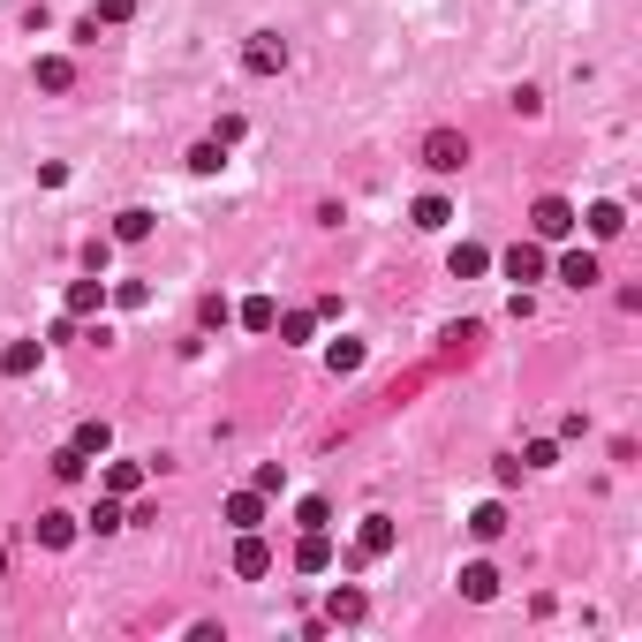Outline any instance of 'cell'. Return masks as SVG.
<instances>
[{
	"label": "cell",
	"instance_id": "1",
	"mask_svg": "<svg viewBox=\"0 0 642 642\" xmlns=\"http://www.w3.org/2000/svg\"><path fill=\"white\" fill-rule=\"evenodd\" d=\"M575 227H582V212L567 197H537V212H529V235H537V242H567Z\"/></svg>",
	"mask_w": 642,
	"mask_h": 642
},
{
	"label": "cell",
	"instance_id": "2",
	"mask_svg": "<svg viewBox=\"0 0 642 642\" xmlns=\"http://www.w3.org/2000/svg\"><path fill=\"white\" fill-rule=\"evenodd\" d=\"M423 167H431V174H461V167H469V136H461V129H431V136H423Z\"/></svg>",
	"mask_w": 642,
	"mask_h": 642
},
{
	"label": "cell",
	"instance_id": "3",
	"mask_svg": "<svg viewBox=\"0 0 642 642\" xmlns=\"http://www.w3.org/2000/svg\"><path fill=\"white\" fill-rule=\"evenodd\" d=\"M393 544H401V522H393V514H363V529H355V559H386Z\"/></svg>",
	"mask_w": 642,
	"mask_h": 642
},
{
	"label": "cell",
	"instance_id": "4",
	"mask_svg": "<svg viewBox=\"0 0 642 642\" xmlns=\"http://www.w3.org/2000/svg\"><path fill=\"white\" fill-rule=\"evenodd\" d=\"M242 68H250V76H280V68H288V38L257 31L250 46H242Z\"/></svg>",
	"mask_w": 642,
	"mask_h": 642
},
{
	"label": "cell",
	"instance_id": "5",
	"mask_svg": "<svg viewBox=\"0 0 642 642\" xmlns=\"http://www.w3.org/2000/svg\"><path fill=\"white\" fill-rule=\"evenodd\" d=\"M235 575H242V582L272 575V544L257 537V529H242V537H235Z\"/></svg>",
	"mask_w": 642,
	"mask_h": 642
},
{
	"label": "cell",
	"instance_id": "6",
	"mask_svg": "<svg viewBox=\"0 0 642 642\" xmlns=\"http://www.w3.org/2000/svg\"><path fill=\"white\" fill-rule=\"evenodd\" d=\"M363 612H371V597L355 590V582H340V590L325 597V620H333V627H355V620H363Z\"/></svg>",
	"mask_w": 642,
	"mask_h": 642
},
{
	"label": "cell",
	"instance_id": "7",
	"mask_svg": "<svg viewBox=\"0 0 642 642\" xmlns=\"http://www.w3.org/2000/svg\"><path fill=\"white\" fill-rule=\"evenodd\" d=\"M559 280H567V288H597V280H605L597 250H567V257H559Z\"/></svg>",
	"mask_w": 642,
	"mask_h": 642
},
{
	"label": "cell",
	"instance_id": "8",
	"mask_svg": "<svg viewBox=\"0 0 642 642\" xmlns=\"http://www.w3.org/2000/svg\"><path fill=\"white\" fill-rule=\"evenodd\" d=\"M295 567H303V575H325V567H333V537H325V529H303V544H295Z\"/></svg>",
	"mask_w": 642,
	"mask_h": 642
},
{
	"label": "cell",
	"instance_id": "9",
	"mask_svg": "<svg viewBox=\"0 0 642 642\" xmlns=\"http://www.w3.org/2000/svg\"><path fill=\"white\" fill-rule=\"evenodd\" d=\"M507 280H544V242H537V235L507 250Z\"/></svg>",
	"mask_w": 642,
	"mask_h": 642
},
{
	"label": "cell",
	"instance_id": "10",
	"mask_svg": "<svg viewBox=\"0 0 642 642\" xmlns=\"http://www.w3.org/2000/svg\"><path fill=\"white\" fill-rule=\"evenodd\" d=\"M461 597H469V605H491V597H499V567H484V559L461 567Z\"/></svg>",
	"mask_w": 642,
	"mask_h": 642
},
{
	"label": "cell",
	"instance_id": "11",
	"mask_svg": "<svg viewBox=\"0 0 642 642\" xmlns=\"http://www.w3.org/2000/svg\"><path fill=\"white\" fill-rule=\"evenodd\" d=\"M38 348H46V340H8V348H0V371H8V378H31L38 371Z\"/></svg>",
	"mask_w": 642,
	"mask_h": 642
},
{
	"label": "cell",
	"instance_id": "12",
	"mask_svg": "<svg viewBox=\"0 0 642 642\" xmlns=\"http://www.w3.org/2000/svg\"><path fill=\"white\" fill-rule=\"evenodd\" d=\"M272 333L288 340V348H303V340L318 333V310H280V318H272Z\"/></svg>",
	"mask_w": 642,
	"mask_h": 642
},
{
	"label": "cell",
	"instance_id": "13",
	"mask_svg": "<svg viewBox=\"0 0 642 642\" xmlns=\"http://www.w3.org/2000/svg\"><path fill=\"white\" fill-rule=\"evenodd\" d=\"M144 461H114V469H106V491H114V499H136V491H144Z\"/></svg>",
	"mask_w": 642,
	"mask_h": 642
},
{
	"label": "cell",
	"instance_id": "14",
	"mask_svg": "<svg viewBox=\"0 0 642 642\" xmlns=\"http://www.w3.org/2000/svg\"><path fill=\"white\" fill-rule=\"evenodd\" d=\"M484 265H491V250H484V242H454V257H446V272H454V280H476Z\"/></svg>",
	"mask_w": 642,
	"mask_h": 642
},
{
	"label": "cell",
	"instance_id": "15",
	"mask_svg": "<svg viewBox=\"0 0 642 642\" xmlns=\"http://www.w3.org/2000/svg\"><path fill=\"white\" fill-rule=\"evenodd\" d=\"M38 544H46V552H68V544H76V522H68V514H38Z\"/></svg>",
	"mask_w": 642,
	"mask_h": 642
},
{
	"label": "cell",
	"instance_id": "16",
	"mask_svg": "<svg viewBox=\"0 0 642 642\" xmlns=\"http://www.w3.org/2000/svg\"><path fill=\"white\" fill-rule=\"evenodd\" d=\"M99 303H106V280H99V272L68 288V318H91V310H99Z\"/></svg>",
	"mask_w": 642,
	"mask_h": 642
},
{
	"label": "cell",
	"instance_id": "17",
	"mask_svg": "<svg viewBox=\"0 0 642 642\" xmlns=\"http://www.w3.org/2000/svg\"><path fill=\"white\" fill-rule=\"evenodd\" d=\"M227 522H235V529H257V522H265V491H235V499H227Z\"/></svg>",
	"mask_w": 642,
	"mask_h": 642
},
{
	"label": "cell",
	"instance_id": "18",
	"mask_svg": "<svg viewBox=\"0 0 642 642\" xmlns=\"http://www.w3.org/2000/svg\"><path fill=\"white\" fill-rule=\"evenodd\" d=\"M582 220H590V235H597V242L627 235V212H620V204H590V212H582Z\"/></svg>",
	"mask_w": 642,
	"mask_h": 642
},
{
	"label": "cell",
	"instance_id": "19",
	"mask_svg": "<svg viewBox=\"0 0 642 642\" xmlns=\"http://www.w3.org/2000/svg\"><path fill=\"white\" fill-rule=\"evenodd\" d=\"M408 220H416L423 235H439V227L454 220V204H446V197H416V212H408Z\"/></svg>",
	"mask_w": 642,
	"mask_h": 642
},
{
	"label": "cell",
	"instance_id": "20",
	"mask_svg": "<svg viewBox=\"0 0 642 642\" xmlns=\"http://www.w3.org/2000/svg\"><path fill=\"white\" fill-rule=\"evenodd\" d=\"M325 371H333V378L363 371V340H333V348H325Z\"/></svg>",
	"mask_w": 642,
	"mask_h": 642
},
{
	"label": "cell",
	"instance_id": "21",
	"mask_svg": "<svg viewBox=\"0 0 642 642\" xmlns=\"http://www.w3.org/2000/svg\"><path fill=\"white\" fill-rule=\"evenodd\" d=\"M68 446H76V454L91 461V454H106V446H114V431H106V423L91 416V423H76V439H68Z\"/></svg>",
	"mask_w": 642,
	"mask_h": 642
},
{
	"label": "cell",
	"instance_id": "22",
	"mask_svg": "<svg viewBox=\"0 0 642 642\" xmlns=\"http://www.w3.org/2000/svg\"><path fill=\"white\" fill-rule=\"evenodd\" d=\"M31 76H38V91H68V84H76V68H68L61 53H46V61H38Z\"/></svg>",
	"mask_w": 642,
	"mask_h": 642
},
{
	"label": "cell",
	"instance_id": "23",
	"mask_svg": "<svg viewBox=\"0 0 642 642\" xmlns=\"http://www.w3.org/2000/svg\"><path fill=\"white\" fill-rule=\"evenodd\" d=\"M499 529H507V507H499V499H484V507L469 514V537H484V544H491Z\"/></svg>",
	"mask_w": 642,
	"mask_h": 642
},
{
	"label": "cell",
	"instance_id": "24",
	"mask_svg": "<svg viewBox=\"0 0 642 642\" xmlns=\"http://www.w3.org/2000/svg\"><path fill=\"white\" fill-rule=\"evenodd\" d=\"M144 235H152V212H144V204H129V212L114 220V242H144Z\"/></svg>",
	"mask_w": 642,
	"mask_h": 642
},
{
	"label": "cell",
	"instance_id": "25",
	"mask_svg": "<svg viewBox=\"0 0 642 642\" xmlns=\"http://www.w3.org/2000/svg\"><path fill=\"white\" fill-rule=\"evenodd\" d=\"M272 318H280L272 295H250V303H242V325H250V333H272Z\"/></svg>",
	"mask_w": 642,
	"mask_h": 642
},
{
	"label": "cell",
	"instance_id": "26",
	"mask_svg": "<svg viewBox=\"0 0 642 642\" xmlns=\"http://www.w3.org/2000/svg\"><path fill=\"white\" fill-rule=\"evenodd\" d=\"M106 303H121V310H144V303H152V288H144V280H121V288H106Z\"/></svg>",
	"mask_w": 642,
	"mask_h": 642
},
{
	"label": "cell",
	"instance_id": "27",
	"mask_svg": "<svg viewBox=\"0 0 642 642\" xmlns=\"http://www.w3.org/2000/svg\"><path fill=\"white\" fill-rule=\"evenodd\" d=\"M91 529H99V537H114V529H121V499H114V491L91 507Z\"/></svg>",
	"mask_w": 642,
	"mask_h": 642
},
{
	"label": "cell",
	"instance_id": "28",
	"mask_svg": "<svg viewBox=\"0 0 642 642\" xmlns=\"http://www.w3.org/2000/svg\"><path fill=\"white\" fill-rule=\"evenodd\" d=\"M189 167H197V174H220V167H227V144H197V152H189Z\"/></svg>",
	"mask_w": 642,
	"mask_h": 642
},
{
	"label": "cell",
	"instance_id": "29",
	"mask_svg": "<svg viewBox=\"0 0 642 642\" xmlns=\"http://www.w3.org/2000/svg\"><path fill=\"white\" fill-rule=\"evenodd\" d=\"M280 484H288V469H280V461H257V476H250V491H265V499H272V491H280Z\"/></svg>",
	"mask_w": 642,
	"mask_h": 642
},
{
	"label": "cell",
	"instance_id": "30",
	"mask_svg": "<svg viewBox=\"0 0 642 642\" xmlns=\"http://www.w3.org/2000/svg\"><path fill=\"white\" fill-rule=\"evenodd\" d=\"M53 476H61V484H76V476H84V454H76V446H61V454H53Z\"/></svg>",
	"mask_w": 642,
	"mask_h": 642
},
{
	"label": "cell",
	"instance_id": "31",
	"mask_svg": "<svg viewBox=\"0 0 642 642\" xmlns=\"http://www.w3.org/2000/svg\"><path fill=\"white\" fill-rule=\"evenodd\" d=\"M295 522H303V529H325V522H333V507H325V499H303V507H295Z\"/></svg>",
	"mask_w": 642,
	"mask_h": 642
},
{
	"label": "cell",
	"instance_id": "32",
	"mask_svg": "<svg viewBox=\"0 0 642 642\" xmlns=\"http://www.w3.org/2000/svg\"><path fill=\"white\" fill-rule=\"evenodd\" d=\"M136 16V0H99V16H91V23H129Z\"/></svg>",
	"mask_w": 642,
	"mask_h": 642
},
{
	"label": "cell",
	"instance_id": "33",
	"mask_svg": "<svg viewBox=\"0 0 642 642\" xmlns=\"http://www.w3.org/2000/svg\"><path fill=\"white\" fill-rule=\"evenodd\" d=\"M552 461H559V446H552V439H537V446L522 454V469H552Z\"/></svg>",
	"mask_w": 642,
	"mask_h": 642
},
{
	"label": "cell",
	"instance_id": "34",
	"mask_svg": "<svg viewBox=\"0 0 642 642\" xmlns=\"http://www.w3.org/2000/svg\"><path fill=\"white\" fill-rule=\"evenodd\" d=\"M0 575H8V552H0Z\"/></svg>",
	"mask_w": 642,
	"mask_h": 642
}]
</instances>
